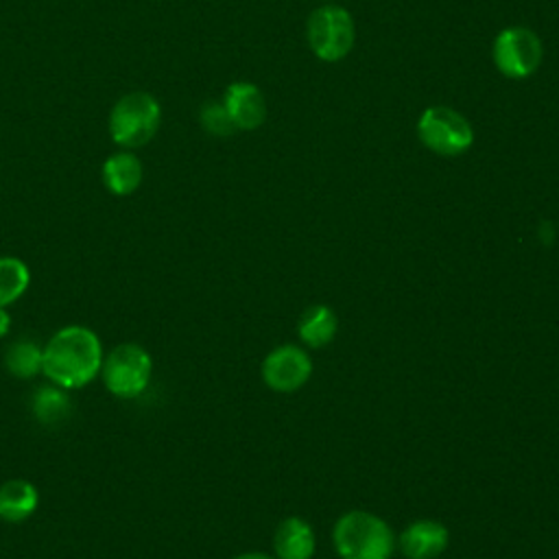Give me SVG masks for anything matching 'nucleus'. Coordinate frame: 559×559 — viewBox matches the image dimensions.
I'll return each mask as SVG.
<instances>
[{"label": "nucleus", "instance_id": "3", "mask_svg": "<svg viewBox=\"0 0 559 559\" xmlns=\"http://www.w3.org/2000/svg\"><path fill=\"white\" fill-rule=\"evenodd\" d=\"M162 109L148 92H129L116 100L109 114V133L122 148H140L159 129Z\"/></svg>", "mask_w": 559, "mask_h": 559}, {"label": "nucleus", "instance_id": "2", "mask_svg": "<svg viewBox=\"0 0 559 559\" xmlns=\"http://www.w3.org/2000/svg\"><path fill=\"white\" fill-rule=\"evenodd\" d=\"M332 539L341 559H391L395 544L389 524L369 511L341 515Z\"/></svg>", "mask_w": 559, "mask_h": 559}, {"label": "nucleus", "instance_id": "20", "mask_svg": "<svg viewBox=\"0 0 559 559\" xmlns=\"http://www.w3.org/2000/svg\"><path fill=\"white\" fill-rule=\"evenodd\" d=\"M234 559H273V557L264 555V552H242V555H238Z\"/></svg>", "mask_w": 559, "mask_h": 559}, {"label": "nucleus", "instance_id": "11", "mask_svg": "<svg viewBox=\"0 0 559 559\" xmlns=\"http://www.w3.org/2000/svg\"><path fill=\"white\" fill-rule=\"evenodd\" d=\"M273 548L277 559H310L314 555V533L301 518H286L280 522Z\"/></svg>", "mask_w": 559, "mask_h": 559}, {"label": "nucleus", "instance_id": "12", "mask_svg": "<svg viewBox=\"0 0 559 559\" xmlns=\"http://www.w3.org/2000/svg\"><path fill=\"white\" fill-rule=\"evenodd\" d=\"M142 175H144L142 162L129 151L114 153L103 164V181L107 190L118 197H127L135 192L138 186L142 183Z\"/></svg>", "mask_w": 559, "mask_h": 559}, {"label": "nucleus", "instance_id": "15", "mask_svg": "<svg viewBox=\"0 0 559 559\" xmlns=\"http://www.w3.org/2000/svg\"><path fill=\"white\" fill-rule=\"evenodd\" d=\"M336 328H338V319L334 310L323 304H317L301 314L297 332L308 347H323L334 338Z\"/></svg>", "mask_w": 559, "mask_h": 559}, {"label": "nucleus", "instance_id": "1", "mask_svg": "<svg viewBox=\"0 0 559 559\" xmlns=\"http://www.w3.org/2000/svg\"><path fill=\"white\" fill-rule=\"evenodd\" d=\"M103 347L83 325H68L41 347V371L61 389H79L100 373Z\"/></svg>", "mask_w": 559, "mask_h": 559}, {"label": "nucleus", "instance_id": "16", "mask_svg": "<svg viewBox=\"0 0 559 559\" xmlns=\"http://www.w3.org/2000/svg\"><path fill=\"white\" fill-rule=\"evenodd\" d=\"M31 282V273L28 266L11 255L0 258V306H9L13 304L17 297L24 295V290L28 288Z\"/></svg>", "mask_w": 559, "mask_h": 559}, {"label": "nucleus", "instance_id": "8", "mask_svg": "<svg viewBox=\"0 0 559 559\" xmlns=\"http://www.w3.org/2000/svg\"><path fill=\"white\" fill-rule=\"evenodd\" d=\"M312 373L310 356L297 345H282L266 354L262 362V378L269 389L277 393L297 391Z\"/></svg>", "mask_w": 559, "mask_h": 559}, {"label": "nucleus", "instance_id": "4", "mask_svg": "<svg viewBox=\"0 0 559 559\" xmlns=\"http://www.w3.org/2000/svg\"><path fill=\"white\" fill-rule=\"evenodd\" d=\"M306 39L317 59L334 63L347 57L354 46L356 28L347 9L323 4L314 9L306 24Z\"/></svg>", "mask_w": 559, "mask_h": 559}, {"label": "nucleus", "instance_id": "9", "mask_svg": "<svg viewBox=\"0 0 559 559\" xmlns=\"http://www.w3.org/2000/svg\"><path fill=\"white\" fill-rule=\"evenodd\" d=\"M223 105L236 129H258L266 118V103L262 92L247 81H236L225 90Z\"/></svg>", "mask_w": 559, "mask_h": 559}, {"label": "nucleus", "instance_id": "6", "mask_svg": "<svg viewBox=\"0 0 559 559\" xmlns=\"http://www.w3.org/2000/svg\"><path fill=\"white\" fill-rule=\"evenodd\" d=\"M153 362L144 347L135 343L116 345L100 365V376L109 393L116 397L140 395L151 380Z\"/></svg>", "mask_w": 559, "mask_h": 559}, {"label": "nucleus", "instance_id": "5", "mask_svg": "<svg viewBox=\"0 0 559 559\" xmlns=\"http://www.w3.org/2000/svg\"><path fill=\"white\" fill-rule=\"evenodd\" d=\"M417 135L426 148L441 157H456L474 142L469 122L445 105H435L421 111L417 120Z\"/></svg>", "mask_w": 559, "mask_h": 559}, {"label": "nucleus", "instance_id": "7", "mask_svg": "<svg viewBox=\"0 0 559 559\" xmlns=\"http://www.w3.org/2000/svg\"><path fill=\"white\" fill-rule=\"evenodd\" d=\"M491 57L500 74L509 79H526L542 63V41L531 28L509 26L496 35Z\"/></svg>", "mask_w": 559, "mask_h": 559}, {"label": "nucleus", "instance_id": "10", "mask_svg": "<svg viewBox=\"0 0 559 559\" xmlns=\"http://www.w3.org/2000/svg\"><path fill=\"white\" fill-rule=\"evenodd\" d=\"M448 546V528L435 520H417L400 535V548L408 559H435Z\"/></svg>", "mask_w": 559, "mask_h": 559}, {"label": "nucleus", "instance_id": "18", "mask_svg": "<svg viewBox=\"0 0 559 559\" xmlns=\"http://www.w3.org/2000/svg\"><path fill=\"white\" fill-rule=\"evenodd\" d=\"M201 127L212 133V135H218V138H225V135H231L236 131L227 109L223 103H216V100H210L201 107Z\"/></svg>", "mask_w": 559, "mask_h": 559}, {"label": "nucleus", "instance_id": "17", "mask_svg": "<svg viewBox=\"0 0 559 559\" xmlns=\"http://www.w3.org/2000/svg\"><path fill=\"white\" fill-rule=\"evenodd\" d=\"M4 365L17 378H33L37 371H41V347L26 338L15 341L4 354Z\"/></svg>", "mask_w": 559, "mask_h": 559}, {"label": "nucleus", "instance_id": "19", "mask_svg": "<svg viewBox=\"0 0 559 559\" xmlns=\"http://www.w3.org/2000/svg\"><path fill=\"white\" fill-rule=\"evenodd\" d=\"M9 328H11V317H9L7 308H2V306H0V338H2V336H7Z\"/></svg>", "mask_w": 559, "mask_h": 559}, {"label": "nucleus", "instance_id": "14", "mask_svg": "<svg viewBox=\"0 0 559 559\" xmlns=\"http://www.w3.org/2000/svg\"><path fill=\"white\" fill-rule=\"evenodd\" d=\"M31 411L39 424L57 426L70 415L72 400L66 393V389H61L57 384H44L33 393Z\"/></svg>", "mask_w": 559, "mask_h": 559}, {"label": "nucleus", "instance_id": "13", "mask_svg": "<svg viewBox=\"0 0 559 559\" xmlns=\"http://www.w3.org/2000/svg\"><path fill=\"white\" fill-rule=\"evenodd\" d=\"M37 489L24 478H11L0 485V518L22 522L37 509Z\"/></svg>", "mask_w": 559, "mask_h": 559}]
</instances>
